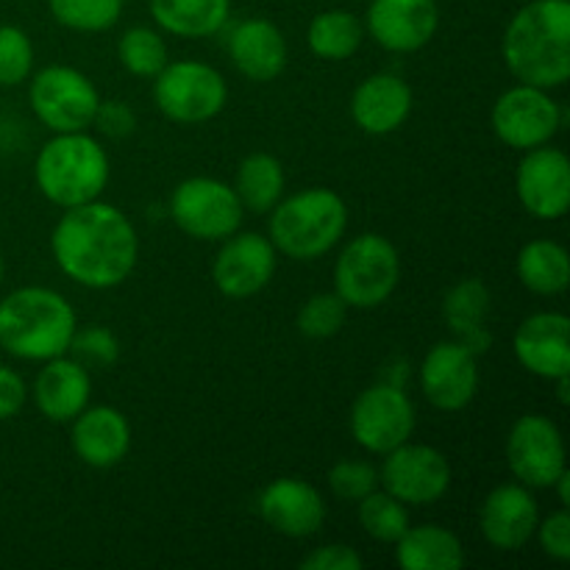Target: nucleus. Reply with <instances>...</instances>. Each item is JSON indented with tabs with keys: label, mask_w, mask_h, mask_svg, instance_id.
<instances>
[{
	"label": "nucleus",
	"mask_w": 570,
	"mask_h": 570,
	"mask_svg": "<svg viewBox=\"0 0 570 570\" xmlns=\"http://www.w3.org/2000/svg\"><path fill=\"white\" fill-rule=\"evenodd\" d=\"M362 39H365V26L360 17L345 9L323 11L309 22V31H306L312 53L328 61L351 59L360 50Z\"/></svg>",
	"instance_id": "30"
},
{
	"label": "nucleus",
	"mask_w": 570,
	"mask_h": 570,
	"mask_svg": "<svg viewBox=\"0 0 570 570\" xmlns=\"http://www.w3.org/2000/svg\"><path fill=\"white\" fill-rule=\"evenodd\" d=\"M515 271L523 287L538 295H560L570 284L568 250L554 239H532L523 245Z\"/></svg>",
	"instance_id": "28"
},
{
	"label": "nucleus",
	"mask_w": 570,
	"mask_h": 570,
	"mask_svg": "<svg viewBox=\"0 0 570 570\" xmlns=\"http://www.w3.org/2000/svg\"><path fill=\"white\" fill-rule=\"evenodd\" d=\"M72 354V360L81 362L83 367L92 365V367H111L117 360H120V340H117V334L111 332V328L106 326H98V323H92V326H83L72 332V340H70V348H67Z\"/></svg>",
	"instance_id": "35"
},
{
	"label": "nucleus",
	"mask_w": 570,
	"mask_h": 570,
	"mask_svg": "<svg viewBox=\"0 0 570 570\" xmlns=\"http://www.w3.org/2000/svg\"><path fill=\"white\" fill-rule=\"evenodd\" d=\"M26 382H22L20 373H14L11 367L0 365V421H9L26 404Z\"/></svg>",
	"instance_id": "41"
},
{
	"label": "nucleus",
	"mask_w": 570,
	"mask_h": 570,
	"mask_svg": "<svg viewBox=\"0 0 570 570\" xmlns=\"http://www.w3.org/2000/svg\"><path fill=\"white\" fill-rule=\"evenodd\" d=\"M443 315L451 334L473 354H488L493 345V334L488 328L490 317V289L479 278H465L445 293Z\"/></svg>",
	"instance_id": "25"
},
{
	"label": "nucleus",
	"mask_w": 570,
	"mask_h": 570,
	"mask_svg": "<svg viewBox=\"0 0 570 570\" xmlns=\"http://www.w3.org/2000/svg\"><path fill=\"white\" fill-rule=\"evenodd\" d=\"M379 484L401 504L426 507L443 499L451 488V465L438 449L421 443H401L384 454Z\"/></svg>",
	"instance_id": "13"
},
{
	"label": "nucleus",
	"mask_w": 570,
	"mask_h": 570,
	"mask_svg": "<svg viewBox=\"0 0 570 570\" xmlns=\"http://www.w3.org/2000/svg\"><path fill=\"white\" fill-rule=\"evenodd\" d=\"M348 306L337 293L312 295L298 312V332L309 340H326L343 328Z\"/></svg>",
	"instance_id": "34"
},
{
	"label": "nucleus",
	"mask_w": 570,
	"mask_h": 570,
	"mask_svg": "<svg viewBox=\"0 0 570 570\" xmlns=\"http://www.w3.org/2000/svg\"><path fill=\"white\" fill-rule=\"evenodd\" d=\"M515 173V193L538 220H560L570 206V161L560 148L523 150Z\"/></svg>",
	"instance_id": "14"
},
{
	"label": "nucleus",
	"mask_w": 570,
	"mask_h": 570,
	"mask_svg": "<svg viewBox=\"0 0 570 570\" xmlns=\"http://www.w3.org/2000/svg\"><path fill=\"white\" fill-rule=\"evenodd\" d=\"M362 557L343 543L321 546L301 560V570H362Z\"/></svg>",
	"instance_id": "39"
},
{
	"label": "nucleus",
	"mask_w": 570,
	"mask_h": 570,
	"mask_svg": "<svg viewBox=\"0 0 570 570\" xmlns=\"http://www.w3.org/2000/svg\"><path fill=\"white\" fill-rule=\"evenodd\" d=\"M0 278H3V259H0Z\"/></svg>",
	"instance_id": "44"
},
{
	"label": "nucleus",
	"mask_w": 570,
	"mask_h": 570,
	"mask_svg": "<svg viewBox=\"0 0 570 570\" xmlns=\"http://www.w3.org/2000/svg\"><path fill=\"white\" fill-rule=\"evenodd\" d=\"M540 510L534 495L523 484H501L484 499L479 529L484 540L499 551H518L534 538Z\"/></svg>",
	"instance_id": "20"
},
{
	"label": "nucleus",
	"mask_w": 570,
	"mask_h": 570,
	"mask_svg": "<svg viewBox=\"0 0 570 570\" xmlns=\"http://www.w3.org/2000/svg\"><path fill=\"white\" fill-rule=\"evenodd\" d=\"M92 126H98L106 137L122 139L134 131V126H137V115H134L131 106H126L122 100H100Z\"/></svg>",
	"instance_id": "40"
},
{
	"label": "nucleus",
	"mask_w": 570,
	"mask_h": 570,
	"mask_svg": "<svg viewBox=\"0 0 570 570\" xmlns=\"http://www.w3.org/2000/svg\"><path fill=\"white\" fill-rule=\"evenodd\" d=\"M50 250L67 278L89 289L120 287L137 267L134 223L104 200L72 206L56 223Z\"/></svg>",
	"instance_id": "1"
},
{
	"label": "nucleus",
	"mask_w": 570,
	"mask_h": 570,
	"mask_svg": "<svg viewBox=\"0 0 570 570\" xmlns=\"http://www.w3.org/2000/svg\"><path fill=\"white\" fill-rule=\"evenodd\" d=\"M237 193L243 209L271 212L282 200L284 193V167L276 156L271 154H250L245 156L237 170Z\"/></svg>",
	"instance_id": "29"
},
{
	"label": "nucleus",
	"mask_w": 570,
	"mask_h": 570,
	"mask_svg": "<svg viewBox=\"0 0 570 570\" xmlns=\"http://www.w3.org/2000/svg\"><path fill=\"white\" fill-rule=\"evenodd\" d=\"M89 393H92V382H89L87 367L65 356L45 362V367L33 379L37 410L53 423H70L78 412L87 410Z\"/></svg>",
	"instance_id": "24"
},
{
	"label": "nucleus",
	"mask_w": 570,
	"mask_h": 570,
	"mask_svg": "<svg viewBox=\"0 0 570 570\" xmlns=\"http://www.w3.org/2000/svg\"><path fill=\"white\" fill-rule=\"evenodd\" d=\"M512 351L538 379L570 376V321L562 312H538L518 326Z\"/></svg>",
	"instance_id": "18"
},
{
	"label": "nucleus",
	"mask_w": 570,
	"mask_h": 570,
	"mask_svg": "<svg viewBox=\"0 0 570 570\" xmlns=\"http://www.w3.org/2000/svg\"><path fill=\"white\" fill-rule=\"evenodd\" d=\"M48 9L59 26L81 33L109 31L122 14V0H48Z\"/></svg>",
	"instance_id": "33"
},
{
	"label": "nucleus",
	"mask_w": 570,
	"mask_h": 570,
	"mask_svg": "<svg viewBox=\"0 0 570 570\" xmlns=\"http://www.w3.org/2000/svg\"><path fill=\"white\" fill-rule=\"evenodd\" d=\"M551 488H557V493H560V504L570 507V471H568V468L560 473V479H557Z\"/></svg>",
	"instance_id": "42"
},
{
	"label": "nucleus",
	"mask_w": 570,
	"mask_h": 570,
	"mask_svg": "<svg viewBox=\"0 0 570 570\" xmlns=\"http://www.w3.org/2000/svg\"><path fill=\"white\" fill-rule=\"evenodd\" d=\"M504 61L521 83L554 89L570 78V0H532L510 20Z\"/></svg>",
	"instance_id": "2"
},
{
	"label": "nucleus",
	"mask_w": 570,
	"mask_h": 570,
	"mask_svg": "<svg viewBox=\"0 0 570 570\" xmlns=\"http://www.w3.org/2000/svg\"><path fill=\"white\" fill-rule=\"evenodd\" d=\"M554 384H557V399H560V404H568V390H570V376H560V379H554Z\"/></svg>",
	"instance_id": "43"
},
{
	"label": "nucleus",
	"mask_w": 570,
	"mask_h": 570,
	"mask_svg": "<svg viewBox=\"0 0 570 570\" xmlns=\"http://www.w3.org/2000/svg\"><path fill=\"white\" fill-rule=\"evenodd\" d=\"M401 259L395 245L382 234L351 239L334 265V293L354 309H373L395 293Z\"/></svg>",
	"instance_id": "6"
},
{
	"label": "nucleus",
	"mask_w": 570,
	"mask_h": 570,
	"mask_svg": "<svg viewBox=\"0 0 570 570\" xmlns=\"http://www.w3.org/2000/svg\"><path fill=\"white\" fill-rule=\"evenodd\" d=\"M170 217L193 239L215 243V239L237 234L239 223H243V204L228 184L195 176L173 189Z\"/></svg>",
	"instance_id": "9"
},
{
	"label": "nucleus",
	"mask_w": 570,
	"mask_h": 570,
	"mask_svg": "<svg viewBox=\"0 0 570 570\" xmlns=\"http://www.w3.org/2000/svg\"><path fill=\"white\" fill-rule=\"evenodd\" d=\"M70 443L78 460L89 468H115L131 449V426L115 406H92L72 417Z\"/></svg>",
	"instance_id": "21"
},
{
	"label": "nucleus",
	"mask_w": 570,
	"mask_h": 570,
	"mask_svg": "<svg viewBox=\"0 0 570 570\" xmlns=\"http://www.w3.org/2000/svg\"><path fill=\"white\" fill-rule=\"evenodd\" d=\"M33 70V45L22 28L0 26V87H17Z\"/></svg>",
	"instance_id": "36"
},
{
	"label": "nucleus",
	"mask_w": 570,
	"mask_h": 570,
	"mask_svg": "<svg viewBox=\"0 0 570 570\" xmlns=\"http://www.w3.org/2000/svg\"><path fill=\"white\" fill-rule=\"evenodd\" d=\"M479 356L451 340L434 345L421 365V390L429 404L440 412H460L479 390Z\"/></svg>",
	"instance_id": "15"
},
{
	"label": "nucleus",
	"mask_w": 570,
	"mask_h": 570,
	"mask_svg": "<svg viewBox=\"0 0 570 570\" xmlns=\"http://www.w3.org/2000/svg\"><path fill=\"white\" fill-rule=\"evenodd\" d=\"M234 67L250 81H273L287 67V39L271 20H243L228 37Z\"/></svg>",
	"instance_id": "23"
},
{
	"label": "nucleus",
	"mask_w": 570,
	"mask_h": 570,
	"mask_svg": "<svg viewBox=\"0 0 570 570\" xmlns=\"http://www.w3.org/2000/svg\"><path fill=\"white\" fill-rule=\"evenodd\" d=\"M360 523L373 540L390 546L399 543L401 534L412 527L406 507L387 490H373L360 499Z\"/></svg>",
	"instance_id": "31"
},
{
	"label": "nucleus",
	"mask_w": 570,
	"mask_h": 570,
	"mask_svg": "<svg viewBox=\"0 0 570 570\" xmlns=\"http://www.w3.org/2000/svg\"><path fill=\"white\" fill-rule=\"evenodd\" d=\"M328 488L337 499L360 501L373 490H379V471L371 462L343 460L328 471Z\"/></svg>",
	"instance_id": "37"
},
{
	"label": "nucleus",
	"mask_w": 570,
	"mask_h": 570,
	"mask_svg": "<svg viewBox=\"0 0 570 570\" xmlns=\"http://www.w3.org/2000/svg\"><path fill=\"white\" fill-rule=\"evenodd\" d=\"M540 540V549L557 562L570 560V515L568 507H562L560 512H551L549 518L538 521V529H534Z\"/></svg>",
	"instance_id": "38"
},
{
	"label": "nucleus",
	"mask_w": 570,
	"mask_h": 570,
	"mask_svg": "<svg viewBox=\"0 0 570 570\" xmlns=\"http://www.w3.org/2000/svg\"><path fill=\"white\" fill-rule=\"evenodd\" d=\"M412 111V87L393 72L365 78L351 98V117L373 137L399 131Z\"/></svg>",
	"instance_id": "22"
},
{
	"label": "nucleus",
	"mask_w": 570,
	"mask_h": 570,
	"mask_svg": "<svg viewBox=\"0 0 570 570\" xmlns=\"http://www.w3.org/2000/svg\"><path fill=\"white\" fill-rule=\"evenodd\" d=\"M490 122L495 137L504 145L515 150H532L554 139L562 126V111L549 89L518 83L495 100Z\"/></svg>",
	"instance_id": "11"
},
{
	"label": "nucleus",
	"mask_w": 570,
	"mask_h": 570,
	"mask_svg": "<svg viewBox=\"0 0 570 570\" xmlns=\"http://www.w3.org/2000/svg\"><path fill=\"white\" fill-rule=\"evenodd\" d=\"M76 326V312L56 289L20 287L0 301V348L17 360L65 356Z\"/></svg>",
	"instance_id": "3"
},
{
	"label": "nucleus",
	"mask_w": 570,
	"mask_h": 570,
	"mask_svg": "<svg viewBox=\"0 0 570 570\" xmlns=\"http://www.w3.org/2000/svg\"><path fill=\"white\" fill-rule=\"evenodd\" d=\"M150 14L173 37L200 39L226 26L232 0H150Z\"/></svg>",
	"instance_id": "27"
},
{
	"label": "nucleus",
	"mask_w": 570,
	"mask_h": 570,
	"mask_svg": "<svg viewBox=\"0 0 570 570\" xmlns=\"http://www.w3.org/2000/svg\"><path fill=\"white\" fill-rule=\"evenodd\" d=\"M259 515L284 538H312L326 521V504L304 479H276L259 493Z\"/></svg>",
	"instance_id": "19"
},
{
	"label": "nucleus",
	"mask_w": 570,
	"mask_h": 570,
	"mask_svg": "<svg viewBox=\"0 0 570 570\" xmlns=\"http://www.w3.org/2000/svg\"><path fill=\"white\" fill-rule=\"evenodd\" d=\"M37 187L61 209L98 200L109 184V156L87 131L56 134L42 145L33 165Z\"/></svg>",
	"instance_id": "4"
},
{
	"label": "nucleus",
	"mask_w": 570,
	"mask_h": 570,
	"mask_svg": "<svg viewBox=\"0 0 570 570\" xmlns=\"http://www.w3.org/2000/svg\"><path fill=\"white\" fill-rule=\"evenodd\" d=\"M117 56H120V65L137 78H156L170 61L161 33L145 26L128 28L122 33L120 42H117Z\"/></svg>",
	"instance_id": "32"
},
{
	"label": "nucleus",
	"mask_w": 570,
	"mask_h": 570,
	"mask_svg": "<svg viewBox=\"0 0 570 570\" xmlns=\"http://www.w3.org/2000/svg\"><path fill=\"white\" fill-rule=\"evenodd\" d=\"M33 115L53 134L87 131L95 122L100 95L95 83L76 67L53 65L39 70L28 89Z\"/></svg>",
	"instance_id": "8"
},
{
	"label": "nucleus",
	"mask_w": 570,
	"mask_h": 570,
	"mask_svg": "<svg viewBox=\"0 0 570 570\" xmlns=\"http://www.w3.org/2000/svg\"><path fill=\"white\" fill-rule=\"evenodd\" d=\"M273 273H276V248L271 239L254 232L226 237L212 265L215 287L226 298H250L273 282Z\"/></svg>",
	"instance_id": "17"
},
{
	"label": "nucleus",
	"mask_w": 570,
	"mask_h": 570,
	"mask_svg": "<svg viewBox=\"0 0 570 570\" xmlns=\"http://www.w3.org/2000/svg\"><path fill=\"white\" fill-rule=\"evenodd\" d=\"M348 423L362 449L384 456L415 432V404L401 384L384 382L356 395Z\"/></svg>",
	"instance_id": "10"
},
{
	"label": "nucleus",
	"mask_w": 570,
	"mask_h": 570,
	"mask_svg": "<svg viewBox=\"0 0 570 570\" xmlns=\"http://www.w3.org/2000/svg\"><path fill=\"white\" fill-rule=\"evenodd\" d=\"M365 28L390 53H415L438 33V0H373Z\"/></svg>",
	"instance_id": "16"
},
{
	"label": "nucleus",
	"mask_w": 570,
	"mask_h": 570,
	"mask_svg": "<svg viewBox=\"0 0 570 570\" xmlns=\"http://www.w3.org/2000/svg\"><path fill=\"white\" fill-rule=\"evenodd\" d=\"M228 87L220 72L204 61H167L154 81V100L167 120L198 126L223 111Z\"/></svg>",
	"instance_id": "7"
},
{
	"label": "nucleus",
	"mask_w": 570,
	"mask_h": 570,
	"mask_svg": "<svg viewBox=\"0 0 570 570\" xmlns=\"http://www.w3.org/2000/svg\"><path fill=\"white\" fill-rule=\"evenodd\" d=\"M395 562L404 570H456L465 566V549L451 529L426 523L401 534Z\"/></svg>",
	"instance_id": "26"
},
{
	"label": "nucleus",
	"mask_w": 570,
	"mask_h": 570,
	"mask_svg": "<svg viewBox=\"0 0 570 570\" xmlns=\"http://www.w3.org/2000/svg\"><path fill=\"white\" fill-rule=\"evenodd\" d=\"M271 243L289 259H317L340 243L348 226V206L334 189H304L273 206Z\"/></svg>",
	"instance_id": "5"
},
{
	"label": "nucleus",
	"mask_w": 570,
	"mask_h": 570,
	"mask_svg": "<svg viewBox=\"0 0 570 570\" xmlns=\"http://www.w3.org/2000/svg\"><path fill=\"white\" fill-rule=\"evenodd\" d=\"M507 465L523 488H551L568 468L566 443L546 415H521L507 438Z\"/></svg>",
	"instance_id": "12"
}]
</instances>
